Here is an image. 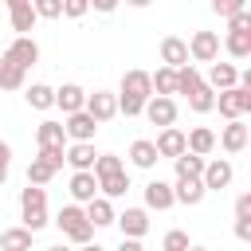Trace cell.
Segmentation results:
<instances>
[{
  "label": "cell",
  "mask_w": 251,
  "mask_h": 251,
  "mask_svg": "<svg viewBox=\"0 0 251 251\" xmlns=\"http://www.w3.org/2000/svg\"><path fill=\"white\" fill-rule=\"evenodd\" d=\"M20 227H27L31 235L47 224V192L43 188H35V184H27L24 192H20Z\"/></svg>",
  "instance_id": "obj_1"
},
{
  "label": "cell",
  "mask_w": 251,
  "mask_h": 251,
  "mask_svg": "<svg viewBox=\"0 0 251 251\" xmlns=\"http://www.w3.org/2000/svg\"><path fill=\"white\" fill-rule=\"evenodd\" d=\"M55 224H59V231H63L71 243H86V239L94 235V227L86 224V212H82L78 204H67V208H59Z\"/></svg>",
  "instance_id": "obj_2"
},
{
  "label": "cell",
  "mask_w": 251,
  "mask_h": 251,
  "mask_svg": "<svg viewBox=\"0 0 251 251\" xmlns=\"http://www.w3.org/2000/svg\"><path fill=\"white\" fill-rule=\"evenodd\" d=\"M247 27H251V16H247V12L231 20L227 39H224V47H227L231 59H247V55H251V31H247Z\"/></svg>",
  "instance_id": "obj_3"
},
{
  "label": "cell",
  "mask_w": 251,
  "mask_h": 251,
  "mask_svg": "<svg viewBox=\"0 0 251 251\" xmlns=\"http://www.w3.org/2000/svg\"><path fill=\"white\" fill-rule=\"evenodd\" d=\"M216 106H220V114L224 118H231V122H239L247 110H251V86H231V90H224L220 98H216Z\"/></svg>",
  "instance_id": "obj_4"
},
{
  "label": "cell",
  "mask_w": 251,
  "mask_h": 251,
  "mask_svg": "<svg viewBox=\"0 0 251 251\" xmlns=\"http://www.w3.org/2000/svg\"><path fill=\"white\" fill-rule=\"evenodd\" d=\"M0 59H8V63H12V67H20V71H27V67L39 59V43H35L31 35H24V39L16 35V39L0 51Z\"/></svg>",
  "instance_id": "obj_5"
},
{
  "label": "cell",
  "mask_w": 251,
  "mask_h": 251,
  "mask_svg": "<svg viewBox=\"0 0 251 251\" xmlns=\"http://www.w3.org/2000/svg\"><path fill=\"white\" fill-rule=\"evenodd\" d=\"M82 110L94 118V126H102V122H110L118 114V94L114 90H94V94H86V106Z\"/></svg>",
  "instance_id": "obj_6"
},
{
  "label": "cell",
  "mask_w": 251,
  "mask_h": 251,
  "mask_svg": "<svg viewBox=\"0 0 251 251\" xmlns=\"http://www.w3.org/2000/svg\"><path fill=\"white\" fill-rule=\"evenodd\" d=\"M231 176H235V169H231V161H204V173H200V184H204V192H220V188H227L231 184Z\"/></svg>",
  "instance_id": "obj_7"
},
{
  "label": "cell",
  "mask_w": 251,
  "mask_h": 251,
  "mask_svg": "<svg viewBox=\"0 0 251 251\" xmlns=\"http://www.w3.org/2000/svg\"><path fill=\"white\" fill-rule=\"evenodd\" d=\"M188 59H196V63H216V59H220V35H216V31H196L192 43H188Z\"/></svg>",
  "instance_id": "obj_8"
},
{
  "label": "cell",
  "mask_w": 251,
  "mask_h": 251,
  "mask_svg": "<svg viewBox=\"0 0 251 251\" xmlns=\"http://www.w3.org/2000/svg\"><path fill=\"white\" fill-rule=\"evenodd\" d=\"M114 224L122 227V239H141V235L149 231V216H145V208H126L122 216H114Z\"/></svg>",
  "instance_id": "obj_9"
},
{
  "label": "cell",
  "mask_w": 251,
  "mask_h": 251,
  "mask_svg": "<svg viewBox=\"0 0 251 251\" xmlns=\"http://www.w3.org/2000/svg\"><path fill=\"white\" fill-rule=\"evenodd\" d=\"M161 63H165L169 71L188 67V43H184L180 35H165V39H161Z\"/></svg>",
  "instance_id": "obj_10"
},
{
  "label": "cell",
  "mask_w": 251,
  "mask_h": 251,
  "mask_svg": "<svg viewBox=\"0 0 251 251\" xmlns=\"http://www.w3.org/2000/svg\"><path fill=\"white\" fill-rule=\"evenodd\" d=\"M55 106L71 118V114H82V106H86V90L78 86V82H63L59 90H55Z\"/></svg>",
  "instance_id": "obj_11"
},
{
  "label": "cell",
  "mask_w": 251,
  "mask_h": 251,
  "mask_svg": "<svg viewBox=\"0 0 251 251\" xmlns=\"http://www.w3.org/2000/svg\"><path fill=\"white\" fill-rule=\"evenodd\" d=\"M204 86H208L212 94H216V90L224 94V90L239 86V71H235L231 63H212V67H208V82H204Z\"/></svg>",
  "instance_id": "obj_12"
},
{
  "label": "cell",
  "mask_w": 251,
  "mask_h": 251,
  "mask_svg": "<svg viewBox=\"0 0 251 251\" xmlns=\"http://www.w3.org/2000/svg\"><path fill=\"white\" fill-rule=\"evenodd\" d=\"M122 94L126 98H141V102H149L153 98V86H149V71H126L122 75Z\"/></svg>",
  "instance_id": "obj_13"
},
{
  "label": "cell",
  "mask_w": 251,
  "mask_h": 251,
  "mask_svg": "<svg viewBox=\"0 0 251 251\" xmlns=\"http://www.w3.org/2000/svg\"><path fill=\"white\" fill-rule=\"evenodd\" d=\"M153 126H161V129H169L173 122H176V102L173 98H149L145 102V110H141Z\"/></svg>",
  "instance_id": "obj_14"
},
{
  "label": "cell",
  "mask_w": 251,
  "mask_h": 251,
  "mask_svg": "<svg viewBox=\"0 0 251 251\" xmlns=\"http://www.w3.org/2000/svg\"><path fill=\"white\" fill-rule=\"evenodd\" d=\"M8 16H12V31H20V39L35 27V8H31V0H8Z\"/></svg>",
  "instance_id": "obj_15"
},
{
  "label": "cell",
  "mask_w": 251,
  "mask_h": 251,
  "mask_svg": "<svg viewBox=\"0 0 251 251\" xmlns=\"http://www.w3.org/2000/svg\"><path fill=\"white\" fill-rule=\"evenodd\" d=\"M94 129H98V126H94V118H90L86 110H82V114H71V118L63 122V133L75 137V141H94Z\"/></svg>",
  "instance_id": "obj_16"
},
{
  "label": "cell",
  "mask_w": 251,
  "mask_h": 251,
  "mask_svg": "<svg viewBox=\"0 0 251 251\" xmlns=\"http://www.w3.org/2000/svg\"><path fill=\"white\" fill-rule=\"evenodd\" d=\"M216 149V133L208 129V126H196L188 137H184V153H192V157H208Z\"/></svg>",
  "instance_id": "obj_17"
},
{
  "label": "cell",
  "mask_w": 251,
  "mask_h": 251,
  "mask_svg": "<svg viewBox=\"0 0 251 251\" xmlns=\"http://www.w3.org/2000/svg\"><path fill=\"white\" fill-rule=\"evenodd\" d=\"M153 149H157V157H180L184 153V133L176 129V126H169V129H161V137L153 141Z\"/></svg>",
  "instance_id": "obj_18"
},
{
  "label": "cell",
  "mask_w": 251,
  "mask_h": 251,
  "mask_svg": "<svg viewBox=\"0 0 251 251\" xmlns=\"http://www.w3.org/2000/svg\"><path fill=\"white\" fill-rule=\"evenodd\" d=\"M176 200H180V204H188V208H192V204H200V200H204V184H200L196 176H180V180L173 184V204H176Z\"/></svg>",
  "instance_id": "obj_19"
},
{
  "label": "cell",
  "mask_w": 251,
  "mask_h": 251,
  "mask_svg": "<svg viewBox=\"0 0 251 251\" xmlns=\"http://www.w3.org/2000/svg\"><path fill=\"white\" fill-rule=\"evenodd\" d=\"M63 141H67L63 122H43V126L35 129V145H39V149H67Z\"/></svg>",
  "instance_id": "obj_20"
},
{
  "label": "cell",
  "mask_w": 251,
  "mask_h": 251,
  "mask_svg": "<svg viewBox=\"0 0 251 251\" xmlns=\"http://www.w3.org/2000/svg\"><path fill=\"white\" fill-rule=\"evenodd\" d=\"M67 165H75V173H90L94 169V141H75L67 149Z\"/></svg>",
  "instance_id": "obj_21"
},
{
  "label": "cell",
  "mask_w": 251,
  "mask_h": 251,
  "mask_svg": "<svg viewBox=\"0 0 251 251\" xmlns=\"http://www.w3.org/2000/svg\"><path fill=\"white\" fill-rule=\"evenodd\" d=\"M86 224H90V227H106V224H114V204H110L106 196H94V200L86 204Z\"/></svg>",
  "instance_id": "obj_22"
},
{
  "label": "cell",
  "mask_w": 251,
  "mask_h": 251,
  "mask_svg": "<svg viewBox=\"0 0 251 251\" xmlns=\"http://www.w3.org/2000/svg\"><path fill=\"white\" fill-rule=\"evenodd\" d=\"M220 145H224L227 153H243V149H247V126H243V122H231V126H224V133H220Z\"/></svg>",
  "instance_id": "obj_23"
},
{
  "label": "cell",
  "mask_w": 251,
  "mask_h": 251,
  "mask_svg": "<svg viewBox=\"0 0 251 251\" xmlns=\"http://www.w3.org/2000/svg\"><path fill=\"white\" fill-rule=\"evenodd\" d=\"M71 196L82 200V204H90V200L98 196V180H94V173H75V176H71Z\"/></svg>",
  "instance_id": "obj_24"
},
{
  "label": "cell",
  "mask_w": 251,
  "mask_h": 251,
  "mask_svg": "<svg viewBox=\"0 0 251 251\" xmlns=\"http://www.w3.org/2000/svg\"><path fill=\"white\" fill-rule=\"evenodd\" d=\"M145 204L157 208V212H165V208L173 204V184H165V180H149V184H145Z\"/></svg>",
  "instance_id": "obj_25"
},
{
  "label": "cell",
  "mask_w": 251,
  "mask_h": 251,
  "mask_svg": "<svg viewBox=\"0 0 251 251\" xmlns=\"http://www.w3.org/2000/svg\"><path fill=\"white\" fill-rule=\"evenodd\" d=\"M149 86L157 90L153 98H173V94H176V71H169V67H161L157 75H149Z\"/></svg>",
  "instance_id": "obj_26"
},
{
  "label": "cell",
  "mask_w": 251,
  "mask_h": 251,
  "mask_svg": "<svg viewBox=\"0 0 251 251\" xmlns=\"http://www.w3.org/2000/svg\"><path fill=\"white\" fill-rule=\"evenodd\" d=\"M129 161H133L137 169H153V165H157V149H153V141L137 137V141L129 145Z\"/></svg>",
  "instance_id": "obj_27"
},
{
  "label": "cell",
  "mask_w": 251,
  "mask_h": 251,
  "mask_svg": "<svg viewBox=\"0 0 251 251\" xmlns=\"http://www.w3.org/2000/svg\"><path fill=\"white\" fill-rule=\"evenodd\" d=\"M0 251H31V231L27 227H8L0 235Z\"/></svg>",
  "instance_id": "obj_28"
},
{
  "label": "cell",
  "mask_w": 251,
  "mask_h": 251,
  "mask_svg": "<svg viewBox=\"0 0 251 251\" xmlns=\"http://www.w3.org/2000/svg\"><path fill=\"white\" fill-rule=\"evenodd\" d=\"M196 86H204L200 71H196L192 63H188V67H180V71H176V94H184V98H188V94H192Z\"/></svg>",
  "instance_id": "obj_29"
},
{
  "label": "cell",
  "mask_w": 251,
  "mask_h": 251,
  "mask_svg": "<svg viewBox=\"0 0 251 251\" xmlns=\"http://www.w3.org/2000/svg\"><path fill=\"white\" fill-rule=\"evenodd\" d=\"M27 106L31 110H47V106H55V90L51 86H43V82H35V86H27Z\"/></svg>",
  "instance_id": "obj_30"
},
{
  "label": "cell",
  "mask_w": 251,
  "mask_h": 251,
  "mask_svg": "<svg viewBox=\"0 0 251 251\" xmlns=\"http://www.w3.org/2000/svg\"><path fill=\"white\" fill-rule=\"evenodd\" d=\"M94 180H106V176H114V173H126L122 169V157H114V153H102V157H94Z\"/></svg>",
  "instance_id": "obj_31"
},
{
  "label": "cell",
  "mask_w": 251,
  "mask_h": 251,
  "mask_svg": "<svg viewBox=\"0 0 251 251\" xmlns=\"http://www.w3.org/2000/svg\"><path fill=\"white\" fill-rule=\"evenodd\" d=\"M126 188H129V176H126V173H114V176L98 180V192H102L106 200H114V196H126Z\"/></svg>",
  "instance_id": "obj_32"
},
{
  "label": "cell",
  "mask_w": 251,
  "mask_h": 251,
  "mask_svg": "<svg viewBox=\"0 0 251 251\" xmlns=\"http://www.w3.org/2000/svg\"><path fill=\"white\" fill-rule=\"evenodd\" d=\"M24 75H27V71H20V67H12L8 59H0V90H20V86H24Z\"/></svg>",
  "instance_id": "obj_33"
},
{
  "label": "cell",
  "mask_w": 251,
  "mask_h": 251,
  "mask_svg": "<svg viewBox=\"0 0 251 251\" xmlns=\"http://www.w3.org/2000/svg\"><path fill=\"white\" fill-rule=\"evenodd\" d=\"M200 173H204V157H192V153H180L176 157V180L180 176H196L200 180Z\"/></svg>",
  "instance_id": "obj_34"
},
{
  "label": "cell",
  "mask_w": 251,
  "mask_h": 251,
  "mask_svg": "<svg viewBox=\"0 0 251 251\" xmlns=\"http://www.w3.org/2000/svg\"><path fill=\"white\" fill-rule=\"evenodd\" d=\"M188 106H192L196 114H208V110H216V94H212L208 86H196V90L188 94Z\"/></svg>",
  "instance_id": "obj_35"
},
{
  "label": "cell",
  "mask_w": 251,
  "mask_h": 251,
  "mask_svg": "<svg viewBox=\"0 0 251 251\" xmlns=\"http://www.w3.org/2000/svg\"><path fill=\"white\" fill-rule=\"evenodd\" d=\"M212 12H216V16L235 20V16H243V12H247V0H216V4H212Z\"/></svg>",
  "instance_id": "obj_36"
},
{
  "label": "cell",
  "mask_w": 251,
  "mask_h": 251,
  "mask_svg": "<svg viewBox=\"0 0 251 251\" xmlns=\"http://www.w3.org/2000/svg\"><path fill=\"white\" fill-rule=\"evenodd\" d=\"M51 176H55V173H51V169H47L43 161H35V157H31V165H27V184H35V188H43V184H47Z\"/></svg>",
  "instance_id": "obj_37"
},
{
  "label": "cell",
  "mask_w": 251,
  "mask_h": 251,
  "mask_svg": "<svg viewBox=\"0 0 251 251\" xmlns=\"http://www.w3.org/2000/svg\"><path fill=\"white\" fill-rule=\"evenodd\" d=\"M35 161H43L51 173H59V169H63V161H67V149H39V153H35Z\"/></svg>",
  "instance_id": "obj_38"
},
{
  "label": "cell",
  "mask_w": 251,
  "mask_h": 251,
  "mask_svg": "<svg viewBox=\"0 0 251 251\" xmlns=\"http://www.w3.org/2000/svg\"><path fill=\"white\" fill-rule=\"evenodd\" d=\"M192 243H188V231H180V227H173V231H165V247L161 251H188Z\"/></svg>",
  "instance_id": "obj_39"
},
{
  "label": "cell",
  "mask_w": 251,
  "mask_h": 251,
  "mask_svg": "<svg viewBox=\"0 0 251 251\" xmlns=\"http://www.w3.org/2000/svg\"><path fill=\"white\" fill-rule=\"evenodd\" d=\"M31 8H35V20H39V16H43V20H59V16H63V4H59V0H39V4H31Z\"/></svg>",
  "instance_id": "obj_40"
},
{
  "label": "cell",
  "mask_w": 251,
  "mask_h": 251,
  "mask_svg": "<svg viewBox=\"0 0 251 251\" xmlns=\"http://www.w3.org/2000/svg\"><path fill=\"white\" fill-rule=\"evenodd\" d=\"M8 169H12V149H8V141H0V184L8 180Z\"/></svg>",
  "instance_id": "obj_41"
},
{
  "label": "cell",
  "mask_w": 251,
  "mask_h": 251,
  "mask_svg": "<svg viewBox=\"0 0 251 251\" xmlns=\"http://www.w3.org/2000/svg\"><path fill=\"white\" fill-rule=\"evenodd\" d=\"M63 16H71V20L86 16V4H82V0H67V4H63Z\"/></svg>",
  "instance_id": "obj_42"
},
{
  "label": "cell",
  "mask_w": 251,
  "mask_h": 251,
  "mask_svg": "<svg viewBox=\"0 0 251 251\" xmlns=\"http://www.w3.org/2000/svg\"><path fill=\"white\" fill-rule=\"evenodd\" d=\"M235 220H251V196H247V192L235 200Z\"/></svg>",
  "instance_id": "obj_43"
},
{
  "label": "cell",
  "mask_w": 251,
  "mask_h": 251,
  "mask_svg": "<svg viewBox=\"0 0 251 251\" xmlns=\"http://www.w3.org/2000/svg\"><path fill=\"white\" fill-rule=\"evenodd\" d=\"M235 235L247 243V239H251V220H235Z\"/></svg>",
  "instance_id": "obj_44"
},
{
  "label": "cell",
  "mask_w": 251,
  "mask_h": 251,
  "mask_svg": "<svg viewBox=\"0 0 251 251\" xmlns=\"http://www.w3.org/2000/svg\"><path fill=\"white\" fill-rule=\"evenodd\" d=\"M118 251H141V243H137V239H122V247H118Z\"/></svg>",
  "instance_id": "obj_45"
},
{
  "label": "cell",
  "mask_w": 251,
  "mask_h": 251,
  "mask_svg": "<svg viewBox=\"0 0 251 251\" xmlns=\"http://www.w3.org/2000/svg\"><path fill=\"white\" fill-rule=\"evenodd\" d=\"M47 251H71V247H63V243H55V247H47Z\"/></svg>",
  "instance_id": "obj_46"
},
{
  "label": "cell",
  "mask_w": 251,
  "mask_h": 251,
  "mask_svg": "<svg viewBox=\"0 0 251 251\" xmlns=\"http://www.w3.org/2000/svg\"><path fill=\"white\" fill-rule=\"evenodd\" d=\"M82 251H102V247H98V243H94V247H90V243H86V247H82Z\"/></svg>",
  "instance_id": "obj_47"
},
{
  "label": "cell",
  "mask_w": 251,
  "mask_h": 251,
  "mask_svg": "<svg viewBox=\"0 0 251 251\" xmlns=\"http://www.w3.org/2000/svg\"><path fill=\"white\" fill-rule=\"evenodd\" d=\"M188 251H208V247H188Z\"/></svg>",
  "instance_id": "obj_48"
}]
</instances>
